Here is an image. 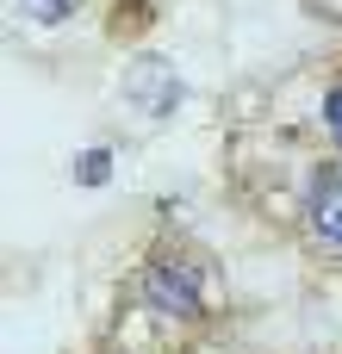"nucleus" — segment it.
Listing matches in <instances>:
<instances>
[{"label": "nucleus", "instance_id": "nucleus-4", "mask_svg": "<svg viewBox=\"0 0 342 354\" xmlns=\"http://www.w3.org/2000/svg\"><path fill=\"white\" fill-rule=\"evenodd\" d=\"M12 6H19V12H25L31 25H62V19H69V12H75L81 0H12Z\"/></svg>", "mask_w": 342, "mask_h": 354}, {"label": "nucleus", "instance_id": "nucleus-1", "mask_svg": "<svg viewBox=\"0 0 342 354\" xmlns=\"http://www.w3.org/2000/svg\"><path fill=\"white\" fill-rule=\"evenodd\" d=\"M118 81H125V100H131L143 118H174V112H181V100H187L181 68H174L168 56H150V50H143V56H131Z\"/></svg>", "mask_w": 342, "mask_h": 354}, {"label": "nucleus", "instance_id": "nucleus-3", "mask_svg": "<svg viewBox=\"0 0 342 354\" xmlns=\"http://www.w3.org/2000/svg\"><path fill=\"white\" fill-rule=\"evenodd\" d=\"M312 230L342 249V168L318 174V187H312Z\"/></svg>", "mask_w": 342, "mask_h": 354}, {"label": "nucleus", "instance_id": "nucleus-5", "mask_svg": "<svg viewBox=\"0 0 342 354\" xmlns=\"http://www.w3.org/2000/svg\"><path fill=\"white\" fill-rule=\"evenodd\" d=\"M106 174H112V156H106V149L75 156V180H81V187H106Z\"/></svg>", "mask_w": 342, "mask_h": 354}, {"label": "nucleus", "instance_id": "nucleus-6", "mask_svg": "<svg viewBox=\"0 0 342 354\" xmlns=\"http://www.w3.org/2000/svg\"><path fill=\"white\" fill-rule=\"evenodd\" d=\"M324 124H330V137L342 143V87H330V100H324Z\"/></svg>", "mask_w": 342, "mask_h": 354}, {"label": "nucleus", "instance_id": "nucleus-2", "mask_svg": "<svg viewBox=\"0 0 342 354\" xmlns=\"http://www.w3.org/2000/svg\"><path fill=\"white\" fill-rule=\"evenodd\" d=\"M143 299L162 311V317H206V292H199V274L187 268V261H156L150 274H143Z\"/></svg>", "mask_w": 342, "mask_h": 354}]
</instances>
